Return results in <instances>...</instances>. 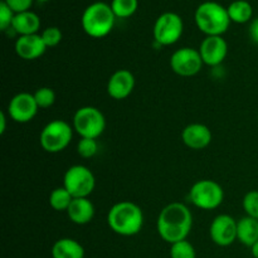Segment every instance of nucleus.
Returning <instances> with one entry per match:
<instances>
[{
  "mask_svg": "<svg viewBox=\"0 0 258 258\" xmlns=\"http://www.w3.org/2000/svg\"><path fill=\"white\" fill-rule=\"evenodd\" d=\"M116 15L111 5L103 2H96L88 5L81 17L82 29L91 38H105L112 32L115 27Z\"/></svg>",
  "mask_w": 258,
  "mask_h": 258,
  "instance_id": "nucleus-3",
  "label": "nucleus"
},
{
  "mask_svg": "<svg viewBox=\"0 0 258 258\" xmlns=\"http://www.w3.org/2000/svg\"><path fill=\"white\" fill-rule=\"evenodd\" d=\"M251 251H252V256L254 258H258V241L251 247Z\"/></svg>",
  "mask_w": 258,
  "mask_h": 258,
  "instance_id": "nucleus-33",
  "label": "nucleus"
},
{
  "mask_svg": "<svg viewBox=\"0 0 258 258\" xmlns=\"http://www.w3.org/2000/svg\"><path fill=\"white\" fill-rule=\"evenodd\" d=\"M14 49L22 59L34 60L44 54L47 50V45L43 42L40 34L20 35L15 40Z\"/></svg>",
  "mask_w": 258,
  "mask_h": 258,
  "instance_id": "nucleus-15",
  "label": "nucleus"
},
{
  "mask_svg": "<svg viewBox=\"0 0 258 258\" xmlns=\"http://www.w3.org/2000/svg\"><path fill=\"white\" fill-rule=\"evenodd\" d=\"M191 227L193 216L190 209L180 202H173L164 207L156 221L159 236L169 244L188 238Z\"/></svg>",
  "mask_w": 258,
  "mask_h": 258,
  "instance_id": "nucleus-1",
  "label": "nucleus"
},
{
  "mask_svg": "<svg viewBox=\"0 0 258 258\" xmlns=\"http://www.w3.org/2000/svg\"><path fill=\"white\" fill-rule=\"evenodd\" d=\"M189 201L202 211H213L223 203L224 190L217 181L202 179L191 185L189 190Z\"/></svg>",
  "mask_w": 258,
  "mask_h": 258,
  "instance_id": "nucleus-5",
  "label": "nucleus"
},
{
  "mask_svg": "<svg viewBox=\"0 0 258 258\" xmlns=\"http://www.w3.org/2000/svg\"><path fill=\"white\" fill-rule=\"evenodd\" d=\"M170 246L171 258H197L196 248L188 239L176 242V243L170 244Z\"/></svg>",
  "mask_w": 258,
  "mask_h": 258,
  "instance_id": "nucleus-24",
  "label": "nucleus"
},
{
  "mask_svg": "<svg viewBox=\"0 0 258 258\" xmlns=\"http://www.w3.org/2000/svg\"><path fill=\"white\" fill-rule=\"evenodd\" d=\"M203 59L198 49L191 47H183L175 50L170 57V67L178 76L193 77L201 72Z\"/></svg>",
  "mask_w": 258,
  "mask_h": 258,
  "instance_id": "nucleus-10",
  "label": "nucleus"
},
{
  "mask_svg": "<svg viewBox=\"0 0 258 258\" xmlns=\"http://www.w3.org/2000/svg\"><path fill=\"white\" fill-rule=\"evenodd\" d=\"M211 128L204 123H190L181 133V140L191 150H203L212 143Z\"/></svg>",
  "mask_w": 258,
  "mask_h": 258,
  "instance_id": "nucleus-16",
  "label": "nucleus"
},
{
  "mask_svg": "<svg viewBox=\"0 0 258 258\" xmlns=\"http://www.w3.org/2000/svg\"><path fill=\"white\" fill-rule=\"evenodd\" d=\"M135 88V76L128 70H118L111 75L107 82V93L113 100H125Z\"/></svg>",
  "mask_w": 258,
  "mask_h": 258,
  "instance_id": "nucleus-14",
  "label": "nucleus"
},
{
  "mask_svg": "<svg viewBox=\"0 0 258 258\" xmlns=\"http://www.w3.org/2000/svg\"><path fill=\"white\" fill-rule=\"evenodd\" d=\"M246 216L258 219V190H251L244 196L242 201Z\"/></svg>",
  "mask_w": 258,
  "mask_h": 258,
  "instance_id": "nucleus-27",
  "label": "nucleus"
},
{
  "mask_svg": "<svg viewBox=\"0 0 258 258\" xmlns=\"http://www.w3.org/2000/svg\"><path fill=\"white\" fill-rule=\"evenodd\" d=\"M209 236L217 246H231L237 239V221L229 214H219L211 223Z\"/></svg>",
  "mask_w": 258,
  "mask_h": 258,
  "instance_id": "nucleus-12",
  "label": "nucleus"
},
{
  "mask_svg": "<svg viewBox=\"0 0 258 258\" xmlns=\"http://www.w3.org/2000/svg\"><path fill=\"white\" fill-rule=\"evenodd\" d=\"M7 120H8V116L4 111L0 112V134H4L5 130H7Z\"/></svg>",
  "mask_w": 258,
  "mask_h": 258,
  "instance_id": "nucleus-32",
  "label": "nucleus"
},
{
  "mask_svg": "<svg viewBox=\"0 0 258 258\" xmlns=\"http://www.w3.org/2000/svg\"><path fill=\"white\" fill-rule=\"evenodd\" d=\"M237 239L247 247H252L258 241V219L243 217L237 221Z\"/></svg>",
  "mask_w": 258,
  "mask_h": 258,
  "instance_id": "nucleus-20",
  "label": "nucleus"
},
{
  "mask_svg": "<svg viewBox=\"0 0 258 258\" xmlns=\"http://www.w3.org/2000/svg\"><path fill=\"white\" fill-rule=\"evenodd\" d=\"M73 138V126L64 120H53L43 127L40 133V146L49 154L64 150Z\"/></svg>",
  "mask_w": 258,
  "mask_h": 258,
  "instance_id": "nucleus-6",
  "label": "nucleus"
},
{
  "mask_svg": "<svg viewBox=\"0 0 258 258\" xmlns=\"http://www.w3.org/2000/svg\"><path fill=\"white\" fill-rule=\"evenodd\" d=\"M110 5L116 18L126 19L133 17L136 13L139 8V0H112Z\"/></svg>",
  "mask_w": 258,
  "mask_h": 258,
  "instance_id": "nucleus-23",
  "label": "nucleus"
},
{
  "mask_svg": "<svg viewBox=\"0 0 258 258\" xmlns=\"http://www.w3.org/2000/svg\"><path fill=\"white\" fill-rule=\"evenodd\" d=\"M38 107L34 95L29 92L17 93L8 105V116L14 122L27 123L37 115Z\"/></svg>",
  "mask_w": 258,
  "mask_h": 258,
  "instance_id": "nucleus-11",
  "label": "nucleus"
},
{
  "mask_svg": "<svg viewBox=\"0 0 258 258\" xmlns=\"http://www.w3.org/2000/svg\"><path fill=\"white\" fill-rule=\"evenodd\" d=\"M4 2L7 3L8 7H9L15 14H18V13L30 10L34 0H4Z\"/></svg>",
  "mask_w": 258,
  "mask_h": 258,
  "instance_id": "nucleus-30",
  "label": "nucleus"
},
{
  "mask_svg": "<svg viewBox=\"0 0 258 258\" xmlns=\"http://www.w3.org/2000/svg\"><path fill=\"white\" fill-rule=\"evenodd\" d=\"M72 201L73 197L71 196L70 191L64 186L55 188L49 194V206L57 212H67Z\"/></svg>",
  "mask_w": 258,
  "mask_h": 258,
  "instance_id": "nucleus-22",
  "label": "nucleus"
},
{
  "mask_svg": "<svg viewBox=\"0 0 258 258\" xmlns=\"http://www.w3.org/2000/svg\"><path fill=\"white\" fill-rule=\"evenodd\" d=\"M198 50L204 64L216 67L226 59L228 54V44L223 35H209L202 40Z\"/></svg>",
  "mask_w": 258,
  "mask_h": 258,
  "instance_id": "nucleus-13",
  "label": "nucleus"
},
{
  "mask_svg": "<svg viewBox=\"0 0 258 258\" xmlns=\"http://www.w3.org/2000/svg\"><path fill=\"white\" fill-rule=\"evenodd\" d=\"M35 102L39 108L52 107L55 102V92L50 87H40L34 93Z\"/></svg>",
  "mask_w": 258,
  "mask_h": 258,
  "instance_id": "nucleus-25",
  "label": "nucleus"
},
{
  "mask_svg": "<svg viewBox=\"0 0 258 258\" xmlns=\"http://www.w3.org/2000/svg\"><path fill=\"white\" fill-rule=\"evenodd\" d=\"M248 34L252 42L258 45V18H254L251 22V24H249Z\"/></svg>",
  "mask_w": 258,
  "mask_h": 258,
  "instance_id": "nucleus-31",
  "label": "nucleus"
},
{
  "mask_svg": "<svg viewBox=\"0 0 258 258\" xmlns=\"http://www.w3.org/2000/svg\"><path fill=\"white\" fill-rule=\"evenodd\" d=\"M15 13L8 7L4 0L0 2V29L7 30L12 28L13 20H14Z\"/></svg>",
  "mask_w": 258,
  "mask_h": 258,
  "instance_id": "nucleus-29",
  "label": "nucleus"
},
{
  "mask_svg": "<svg viewBox=\"0 0 258 258\" xmlns=\"http://www.w3.org/2000/svg\"><path fill=\"white\" fill-rule=\"evenodd\" d=\"M42 35V39L44 42V44L47 45V48H53L57 47L60 42H62V30L58 27H48L40 33Z\"/></svg>",
  "mask_w": 258,
  "mask_h": 258,
  "instance_id": "nucleus-28",
  "label": "nucleus"
},
{
  "mask_svg": "<svg viewBox=\"0 0 258 258\" xmlns=\"http://www.w3.org/2000/svg\"><path fill=\"white\" fill-rule=\"evenodd\" d=\"M257 120H258V116H257Z\"/></svg>",
  "mask_w": 258,
  "mask_h": 258,
  "instance_id": "nucleus-35",
  "label": "nucleus"
},
{
  "mask_svg": "<svg viewBox=\"0 0 258 258\" xmlns=\"http://www.w3.org/2000/svg\"><path fill=\"white\" fill-rule=\"evenodd\" d=\"M53 258H85V248L73 238H60L52 247Z\"/></svg>",
  "mask_w": 258,
  "mask_h": 258,
  "instance_id": "nucleus-19",
  "label": "nucleus"
},
{
  "mask_svg": "<svg viewBox=\"0 0 258 258\" xmlns=\"http://www.w3.org/2000/svg\"><path fill=\"white\" fill-rule=\"evenodd\" d=\"M107 224L116 234L123 237L135 236L144 226L143 209L130 201L118 202L108 211Z\"/></svg>",
  "mask_w": 258,
  "mask_h": 258,
  "instance_id": "nucleus-2",
  "label": "nucleus"
},
{
  "mask_svg": "<svg viewBox=\"0 0 258 258\" xmlns=\"http://www.w3.org/2000/svg\"><path fill=\"white\" fill-rule=\"evenodd\" d=\"M63 186L73 198H88L95 190L96 178L87 166L73 165L64 173Z\"/></svg>",
  "mask_w": 258,
  "mask_h": 258,
  "instance_id": "nucleus-8",
  "label": "nucleus"
},
{
  "mask_svg": "<svg viewBox=\"0 0 258 258\" xmlns=\"http://www.w3.org/2000/svg\"><path fill=\"white\" fill-rule=\"evenodd\" d=\"M12 29L17 34H19V37L20 35L38 34L40 29V18L32 10L18 13L13 20Z\"/></svg>",
  "mask_w": 258,
  "mask_h": 258,
  "instance_id": "nucleus-18",
  "label": "nucleus"
},
{
  "mask_svg": "<svg viewBox=\"0 0 258 258\" xmlns=\"http://www.w3.org/2000/svg\"><path fill=\"white\" fill-rule=\"evenodd\" d=\"M37 2H39V3H47V2H50V0H37Z\"/></svg>",
  "mask_w": 258,
  "mask_h": 258,
  "instance_id": "nucleus-34",
  "label": "nucleus"
},
{
  "mask_svg": "<svg viewBox=\"0 0 258 258\" xmlns=\"http://www.w3.org/2000/svg\"><path fill=\"white\" fill-rule=\"evenodd\" d=\"M184 32V22L176 13L166 12L159 15L154 24V39L159 45H173L181 38Z\"/></svg>",
  "mask_w": 258,
  "mask_h": 258,
  "instance_id": "nucleus-9",
  "label": "nucleus"
},
{
  "mask_svg": "<svg viewBox=\"0 0 258 258\" xmlns=\"http://www.w3.org/2000/svg\"><path fill=\"white\" fill-rule=\"evenodd\" d=\"M194 20L202 33L209 35H223L231 25L227 8L217 2H204L197 8Z\"/></svg>",
  "mask_w": 258,
  "mask_h": 258,
  "instance_id": "nucleus-4",
  "label": "nucleus"
},
{
  "mask_svg": "<svg viewBox=\"0 0 258 258\" xmlns=\"http://www.w3.org/2000/svg\"><path fill=\"white\" fill-rule=\"evenodd\" d=\"M229 19L231 22L237 23V24H246V23L252 22L253 17V8L251 3L247 0H234L227 7Z\"/></svg>",
  "mask_w": 258,
  "mask_h": 258,
  "instance_id": "nucleus-21",
  "label": "nucleus"
},
{
  "mask_svg": "<svg viewBox=\"0 0 258 258\" xmlns=\"http://www.w3.org/2000/svg\"><path fill=\"white\" fill-rule=\"evenodd\" d=\"M73 130L81 138H100L106 128L105 115L93 106H83L76 111L72 121Z\"/></svg>",
  "mask_w": 258,
  "mask_h": 258,
  "instance_id": "nucleus-7",
  "label": "nucleus"
},
{
  "mask_svg": "<svg viewBox=\"0 0 258 258\" xmlns=\"http://www.w3.org/2000/svg\"><path fill=\"white\" fill-rule=\"evenodd\" d=\"M67 216L75 224L85 226L95 217V206L88 198H73L70 208L67 209Z\"/></svg>",
  "mask_w": 258,
  "mask_h": 258,
  "instance_id": "nucleus-17",
  "label": "nucleus"
},
{
  "mask_svg": "<svg viewBox=\"0 0 258 258\" xmlns=\"http://www.w3.org/2000/svg\"><path fill=\"white\" fill-rule=\"evenodd\" d=\"M98 151V143L96 139L81 138L77 144V153L78 155L85 159L93 158Z\"/></svg>",
  "mask_w": 258,
  "mask_h": 258,
  "instance_id": "nucleus-26",
  "label": "nucleus"
}]
</instances>
